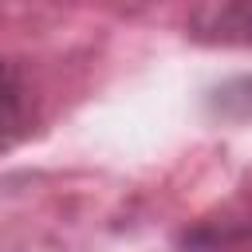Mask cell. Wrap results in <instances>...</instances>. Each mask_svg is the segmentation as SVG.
<instances>
[{
    "instance_id": "277c9868",
    "label": "cell",
    "mask_w": 252,
    "mask_h": 252,
    "mask_svg": "<svg viewBox=\"0 0 252 252\" xmlns=\"http://www.w3.org/2000/svg\"><path fill=\"white\" fill-rule=\"evenodd\" d=\"M209 114L213 118H224V122H252V75H236L220 87L209 91L205 98Z\"/></svg>"
},
{
    "instance_id": "3957f363",
    "label": "cell",
    "mask_w": 252,
    "mask_h": 252,
    "mask_svg": "<svg viewBox=\"0 0 252 252\" xmlns=\"http://www.w3.org/2000/svg\"><path fill=\"white\" fill-rule=\"evenodd\" d=\"M32 118H35V102H32L28 75L20 71L16 59L0 55V158L28 138Z\"/></svg>"
},
{
    "instance_id": "6da1fadb",
    "label": "cell",
    "mask_w": 252,
    "mask_h": 252,
    "mask_svg": "<svg viewBox=\"0 0 252 252\" xmlns=\"http://www.w3.org/2000/svg\"><path fill=\"white\" fill-rule=\"evenodd\" d=\"M177 252H252V189H236L177 232Z\"/></svg>"
},
{
    "instance_id": "7a4b0ae2",
    "label": "cell",
    "mask_w": 252,
    "mask_h": 252,
    "mask_svg": "<svg viewBox=\"0 0 252 252\" xmlns=\"http://www.w3.org/2000/svg\"><path fill=\"white\" fill-rule=\"evenodd\" d=\"M185 35L201 47H252V0H213L189 8Z\"/></svg>"
}]
</instances>
